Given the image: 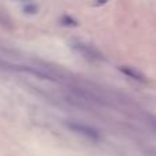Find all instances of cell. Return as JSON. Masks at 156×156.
Masks as SVG:
<instances>
[{"label":"cell","mask_w":156,"mask_h":156,"mask_svg":"<svg viewBox=\"0 0 156 156\" xmlns=\"http://www.w3.org/2000/svg\"><path fill=\"white\" fill-rule=\"evenodd\" d=\"M70 48L86 60H90V62H100V60H103V55L99 49H96L94 47L89 45L86 43H82V41H73L70 44Z\"/></svg>","instance_id":"cell-1"},{"label":"cell","mask_w":156,"mask_h":156,"mask_svg":"<svg viewBox=\"0 0 156 156\" xmlns=\"http://www.w3.org/2000/svg\"><path fill=\"white\" fill-rule=\"evenodd\" d=\"M66 126L71 130V132L77 133V134H81L83 137L89 138V140H93V141H97L100 138L99 136V132L93 127L88 126V125H83V123H80V122H67Z\"/></svg>","instance_id":"cell-2"},{"label":"cell","mask_w":156,"mask_h":156,"mask_svg":"<svg viewBox=\"0 0 156 156\" xmlns=\"http://www.w3.org/2000/svg\"><path fill=\"white\" fill-rule=\"evenodd\" d=\"M119 70H121V73H123L126 77L132 78V80L134 81H138V82H145V76H144L143 73H140L138 70H136L134 67H129V66H121L119 67Z\"/></svg>","instance_id":"cell-3"},{"label":"cell","mask_w":156,"mask_h":156,"mask_svg":"<svg viewBox=\"0 0 156 156\" xmlns=\"http://www.w3.org/2000/svg\"><path fill=\"white\" fill-rule=\"evenodd\" d=\"M60 23L63 25V26H69V27H73V26H77V21L74 18H71L70 15H63L62 18H60Z\"/></svg>","instance_id":"cell-4"},{"label":"cell","mask_w":156,"mask_h":156,"mask_svg":"<svg viewBox=\"0 0 156 156\" xmlns=\"http://www.w3.org/2000/svg\"><path fill=\"white\" fill-rule=\"evenodd\" d=\"M23 11H25L26 14H36V12H37V7H36L34 4H32V3H30V4L25 5Z\"/></svg>","instance_id":"cell-5"},{"label":"cell","mask_w":156,"mask_h":156,"mask_svg":"<svg viewBox=\"0 0 156 156\" xmlns=\"http://www.w3.org/2000/svg\"><path fill=\"white\" fill-rule=\"evenodd\" d=\"M108 0H94V5H97V7H100V5L105 4Z\"/></svg>","instance_id":"cell-6"}]
</instances>
